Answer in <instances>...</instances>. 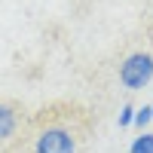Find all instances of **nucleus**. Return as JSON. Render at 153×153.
<instances>
[{"mask_svg": "<svg viewBox=\"0 0 153 153\" xmlns=\"http://www.w3.org/2000/svg\"><path fill=\"white\" fill-rule=\"evenodd\" d=\"M34 153H76V138L65 126H46L34 141Z\"/></svg>", "mask_w": 153, "mask_h": 153, "instance_id": "nucleus-2", "label": "nucleus"}, {"mask_svg": "<svg viewBox=\"0 0 153 153\" xmlns=\"http://www.w3.org/2000/svg\"><path fill=\"white\" fill-rule=\"evenodd\" d=\"M16 129H19V110L12 104H6V101H0V141L12 138Z\"/></svg>", "mask_w": 153, "mask_h": 153, "instance_id": "nucleus-3", "label": "nucleus"}, {"mask_svg": "<svg viewBox=\"0 0 153 153\" xmlns=\"http://www.w3.org/2000/svg\"><path fill=\"white\" fill-rule=\"evenodd\" d=\"M150 80H153V58L147 52H135L120 65V83L126 89H132V92L144 89Z\"/></svg>", "mask_w": 153, "mask_h": 153, "instance_id": "nucleus-1", "label": "nucleus"}, {"mask_svg": "<svg viewBox=\"0 0 153 153\" xmlns=\"http://www.w3.org/2000/svg\"><path fill=\"white\" fill-rule=\"evenodd\" d=\"M129 153H153V132H141V135L132 141Z\"/></svg>", "mask_w": 153, "mask_h": 153, "instance_id": "nucleus-4", "label": "nucleus"}, {"mask_svg": "<svg viewBox=\"0 0 153 153\" xmlns=\"http://www.w3.org/2000/svg\"><path fill=\"white\" fill-rule=\"evenodd\" d=\"M132 120H135V107L132 104H123V110H120V129H129Z\"/></svg>", "mask_w": 153, "mask_h": 153, "instance_id": "nucleus-6", "label": "nucleus"}, {"mask_svg": "<svg viewBox=\"0 0 153 153\" xmlns=\"http://www.w3.org/2000/svg\"><path fill=\"white\" fill-rule=\"evenodd\" d=\"M153 120V107H141V110H135V120L132 126H138V129H144V126Z\"/></svg>", "mask_w": 153, "mask_h": 153, "instance_id": "nucleus-5", "label": "nucleus"}]
</instances>
